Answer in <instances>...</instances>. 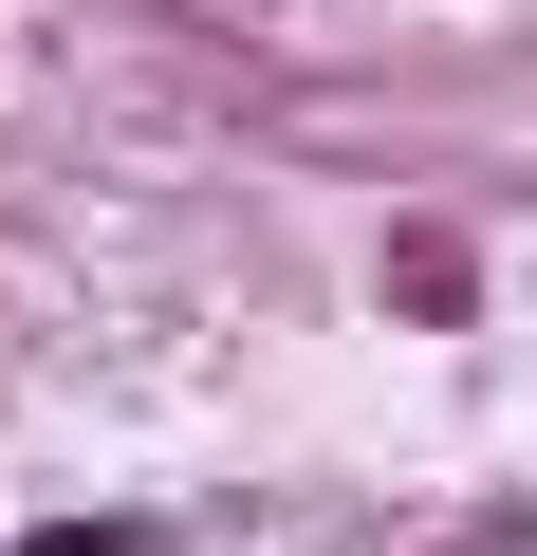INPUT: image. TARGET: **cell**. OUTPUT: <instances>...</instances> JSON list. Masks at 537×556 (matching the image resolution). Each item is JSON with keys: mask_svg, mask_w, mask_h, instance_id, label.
Returning <instances> with one entry per match:
<instances>
[{"mask_svg": "<svg viewBox=\"0 0 537 556\" xmlns=\"http://www.w3.org/2000/svg\"><path fill=\"white\" fill-rule=\"evenodd\" d=\"M389 298H408V316H463L482 278H463V241H426V223H408V241H389Z\"/></svg>", "mask_w": 537, "mask_h": 556, "instance_id": "cell-1", "label": "cell"}]
</instances>
